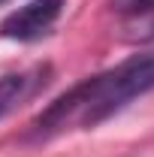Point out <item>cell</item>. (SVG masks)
<instances>
[{"label":"cell","instance_id":"cell-1","mask_svg":"<svg viewBox=\"0 0 154 157\" xmlns=\"http://www.w3.org/2000/svg\"><path fill=\"white\" fill-rule=\"evenodd\" d=\"M154 88V48L133 55L130 60L94 78L79 82L64 97H58L42 115L37 118V130L42 136L58 133L67 127H97L130 100L148 94Z\"/></svg>","mask_w":154,"mask_h":157},{"label":"cell","instance_id":"cell-2","mask_svg":"<svg viewBox=\"0 0 154 157\" xmlns=\"http://www.w3.org/2000/svg\"><path fill=\"white\" fill-rule=\"evenodd\" d=\"M60 9H64V0H30L21 9H15L9 18H3L0 33L9 36V39H21V42L39 39L58 21Z\"/></svg>","mask_w":154,"mask_h":157},{"label":"cell","instance_id":"cell-3","mask_svg":"<svg viewBox=\"0 0 154 157\" xmlns=\"http://www.w3.org/2000/svg\"><path fill=\"white\" fill-rule=\"evenodd\" d=\"M112 6L127 15V39H154V0H112Z\"/></svg>","mask_w":154,"mask_h":157},{"label":"cell","instance_id":"cell-4","mask_svg":"<svg viewBox=\"0 0 154 157\" xmlns=\"http://www.w3.org/2000/svg\"><path fill=\"white\" fill-rule=\"evenodd\" d=\"M33 91V78L27 73H9L0 78V118L9 115L21 100Z\"/></svg>","mask_w":154,"mask_h":157},{"label":"cell","instance_id":"cell-5","mask_svg":"<svg viewBox=\"0 0 154 157\" xmlns=\"http://www.w3.org/2000/svg\"><path fill=\"white\" fill-rule=\"evenodd\" d=\"M0 3H6V0H0Z\"/></svg>","mask_w":154,"mask_h":157}]
</instances>
